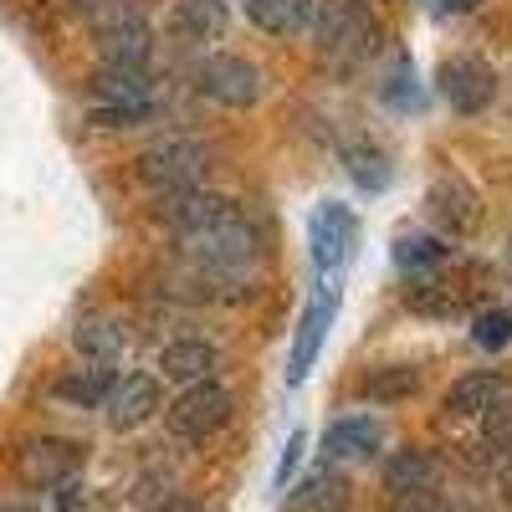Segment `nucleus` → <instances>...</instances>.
Wrapping results in <instances>:
<instances>
[{
	"label": "nucleus",
	"mask_w": 512,
	"mask_h": 512,
	"mask_svg": "<svg viewBox=\"0 0 512 512\" xmlns=\"http://www.w3.org/2000/svg\"><path fill=\"white\" fill-rule=\"evenodd\" d=\"M297 451H303V431H297V436L287 441V451H282V466H277V482H287V472L297 466Z\"/></svg>",
	"instance_id": "nucleus-30"
},
{
	"label": "nucleus",
	"mask_w": 512,
	"mask_h": 512,
	"mask_svg": "<svg viewBox=\"0 0 512 512\" xmlns=\"http://www.w3.org/2000/svg\"><path fill=\"white\" fill-rule=\"evenodd\" d=\"M93 36H98V52L108 67H144L154 52V26L128 6H103Z\"/></svg>",
	"instance_id": "nucleus-3"
},
{
	"label": "nucleus",
	"mask_w": 512,
	"mask_h": 512,
	"mask_svg": "<svg viewBox=\"0 0 512 512\" xmlns=\"http://www.w3.org/2000/svg\"><path fill=\"white\" fill-rule=\"evenodd\" d=\"M441 256H446V246L425 241V236H405V241H400V262H405V267H436Z\"/></svg>",
	"instance_id": "nucleus-26"
},
{
	"label": "nucleus",
	"mask_w": 512,
	"mask_h": 512,
	"mask_svg": "<svg viewBox=\"0 0 512 512\" xmlns=\"http://www.w3.org/2000/svg\"><path fill=\"white\" fill-rule=\"evenodd\" d=\"M431 216L451 236H466L482 221V200H477V190L466 185L461 175H436V185H431Z\"/></svg>",
	"instance_id": "nucleus-10"
},
{
	"label": "nucleus",
	"mask_w": 512,
	"mask_h": 512,
	"mask_svg": "<svg viewBox=\"0 0 512 512\" xmlns=\"http://www.w3.org/2000/svg\"><path fill=\"white\" fill-rule=\"evenodd\" d=\"M149 108H98L93 123H108V128H123V123H144Z\"/></svg>",
	"instance_id": "nucleus-29"
},
{
	"label": "nucleus",
	"mask_w": 512,
	"mask_h": 512,
	"mask_svg": "<svg viewBox=\"0 0 512 512\" xmlns=\"http://www.w3.org/2000/svg\"><path fill=\"white\" fill-rule=\"evenodd\" d=\"M216 364H221V354H216V344H205V338H175V344H164V354H159L164 379H180V384H205L216 374Z\"/></svg>",
	"instance_id": "nucleus-14"
},
{
	"label": "nucleus",
	"mask_w": 512,
	"mask_h": 512,
	"mask_svg": "<svg viewBox=\"0 0 512 512\" xmlns=\"http://www.w3.org/2000/svg\"><path fill=\"white\" fill-rule=\"evenodd\" d=\"M0 512H26V507H16V502H6V507H0Z\"/></svg>",
	"instance_id": "nucleus-33"
},
{
	"label": "nucleus",
	"mask_w": 512,
	"mask_h": 512,
	"mask_svg": "<svg viewBox=\"0 0 512 512\" xmlns=\"http://www.w3.org/2000/svg\"><path fill=\"white\" fill-rule=\"evenodd\" d=\"M93 98L103 103V108H149V98H154V82H149V72L144 67H98L93 72Z\"/></svg>",
	"instance_id": "nucleus-13"
},
{
	"label": "nucleus",
	"mask_w": 512,
	"mask_h": 512,
	"mask_svg": "<svg viewBox=\"0 0 512 512\" xmlns=\"http://www.w3.org/2000/svg\"><path fill=\"white\" fill-rule=\"evenodd\" d=\"M195 88L205 98H216L226 108H246L262 98V72H256L246 57H231V52H210L195 62Z\"/></svg>",
	"instance_id": "nucleus-6"
},
{
	"label": "nucleus",
	"mask_w": 512,
	"mask_h": 512,
	"mask_svg": "<svg viewBox=\"0 0 512 512\" xmlns=\"http://www.w3.org/2000/svg\"><path fill=\"white\" fill-rule=\"evenodd\" d=\"M466 6H472V0H446V11H466Z\"/></svg>",
	"instance_id": "nucleus-32"
},
{
	"label": "nucleus",
	"mask_w": 512,
	"mask_h": 512,
	"mask_svg": "<svg viewBox=\"0 0 512 512\" xmlns=\"http://www.w3.org/2000/svg\"><path fill=\"white\" fill-rule=\"evenodd\" d=\"M497 400H502V374H497V369L461 374L451 390H446V410H451V415H466V420H482Z\"/></svg>",
	"instance_id": "nucleus-16"
},
{
	"label": "nucleus",
	"mask_w": 512,
	"mask_h": 512,
	"mask_svg": "<svg viewBox=\"0 0 512 512\" xmlns=\"http://www.w3.org/2000/svg\"><path fill=\"white\" fill-rule=\"evenodd\" d=\"M72 344H77V354H88L93 364H118V359L128 354V333H123L118 318H108V313H88V318L77 323Z\"/></svg>",
	"instance_id": "nucleus-15"
},
{
	"label": "nucleus",
	"mask_w": 512,
	"mask_h": 512,
	"mask_svg": "<svg viewBox=\"0 0 512 512\" xmlns=\"http://www.w3.org/2000/svg\"><path fill=\"white\" fill-rule=\"evenodd\" d=\"M103 405H108V420L118 431H134V425H144L159 410V379L154 374H123V379H113Z\"/></svg>",
	"instance_id": "nucleus-9"
},
{
	"label": "nucleus",
	"mask_w": 512,
	"mask_h": 512,
	"mask_svg": "<svg viewBox=\"0 0 512 512\" xmlns=\"http://www.w3.org/2000/svg\"><path fill=\"white\" fill-rule=\"evenodd\" d=\"M328 318H333V292H318L313 308L303 313V333H297V344H292V364H287V379L292 384L308 379V369L318 359V344H323V333H328Z\"/></svg>",
	"instance_id": "nucleus-18"
},
{
	"label": "nucleus",
	"mask_w": 512,
	"mask_h": 512,
	"mask_svg": "<svg viewBox=\"0 0 512 512\" xmlns=\"http://www.w3.org/2000/svg\"><path fill=\"white\" fill-rule=\"evenodd\" d=\"M82 472V446L62 436H41L21 451V482L31 487H67Z\"/></svg>",
	"instance_id": "nucleus-7"
},
{
	"label": "nucleus",
	"mask_w": 512,
	"mask_h": 512,
	"mask_svg": "<svg viewBox=\"0 0 512 512\" xmlns=\"http://www.w3.org/2000/svg\"><path fill=\"white\" fill-rule=\"evenodd\" d=\"M507 338H512V313H487V318L477 323V344L497 349V344H507Z\"/></svg>",
	"instance_id": "nucleus-28"
},
{
	"label": "nucleus",
	"mask_w": 512,
	"mask_h": 512,
	"mask_svg": "<svg viewBox=\"0 0 512 512\" xmlns=\"http://www.w3.org/2000/svg\"><path fill=\"white\" fill-rule=\"evenodd\" d=\"M379 512H446V502L436 492H390Z\"/></svg>",
	"instance_id": "nucleus-27"
},
{
	"label": "nucleus",
	"mask_w": 512,
	"mask_h": 512,
	"mask_svg": "<svg viewBox=\"0 0 512 512\" xmlns=\"http://www.w3.org/2000/svg\"><path fill=\"white\" fill-rule=\"evenodd\" d=\"M246 11L272 36H297L313 26V0H246Z\"/></svg>",
	"instance_id": "nucleus-20"
},
{
	"label": "nucleus",
	"mask_w": 512,
	"mask_h": 512,
	"mask_svg": "<svg viewBox=\"0 0 512 512\" xmlns=\"http://www.w3.org/2000/svg\"><path fill=\"white\" fill-rule=\"evenodd\" d=\"M108 390H113V369H108V364H93V369H67V374L57 379V400L82 405V410L103 405V400H108Z\"/></svg>",
	"instance_id": "nucleus-23"
},
{
	"label": "nucleus",
	"mask_w": 512,
	"mask_h": 512,
	"mask_svg": "<svg viewBox=\"0 0 512 512\" xmlns=\"http://www.w3.org/2000/svg\"><path fill=\"white\" fill-rule=\"evenodd\" d=\"M502 492L512 497V461H507V472H502Z\"/></svg>",
	"instance_id": "nucleus-31"
},
{
	"label": "nucleus",
	"mask_w": 512,
	"mask_h": 512,
	"mask_svg": "<svg viewBox=\"0 0 512 512\" xmlns=\"http://www.w3.org/2000/svg\"><path fill=\"white\" fill-rule=\"evenodd\" d=\"M313 246H318V262H323V267H333V262H344V256H349V246H354V216H349L344 205L318 210Z\"/></svg>",
	"instance_id": "nucleus-21"
},
{
	"label": "nucleus",
	"mask_w": 512,
	"mask_h": 512,
	"mask_svg": "<svg viewBox=\"0 0 512 512\" xmlns=\"http://www.w3.org/2000/svg\"><path fill=\"white\" fill-rule=\"evenodd\" d=\"M175 31L185 41H216L226 31V0H175Z\"/></svg>",
	"instance_id": "nucleus-22"
},
{
	"label": "nucleus",
	"mask_w": 512,
	"mask_h": 512,
	"mask_svg": "<svg viewBox=\"0 0 512 512\" xmlns=\"http://www.w3.org/2000/svg\"><path fill=\"white\" fill-rule=\"evenodd\" d=\"M200 164H205V149L195 139H159L139 154V180L159 195H175V190L195 185Z\"/></svg>",
	"instance_id": "nucleus-5"
},
{
	"label": "nucleus",
	"mask_w": 512,
	"mask_h": 512,
	"mask_svg": "<svg viewBox=\"0 0 512 512\" xmlns=\"http://www.w3.org/2000/svg\"><path fill=\"white\" fill-rule=\"evenodd\" d=\"M446 477V466L436 451H425V446H405L395 451L390 461H384V487L390 492H436Z\"/></svg>",
	"instance_id": "nucleus-12"
},
{
	"label": "nucleus",
	"mask_w": 512,
	"mask_h": 512,
	"mask_svg": "<svg viewBox=\"0 0 512 512\" xmlns=\"http://www.w3.org/2000/svg\"><path fill=\"white\" fill-rule=\"evenodd\" d=\"M323 451H328V461H364V456L379 451V425L369 415L333 420L323 431Z\"/></svg>",
	"instance_id": "nucleus-17"
},
{
	"label": "nucleus",
	"mask_w": 512,
	"mask_h": 512,
	"mask_svg": "<svg viewBox=\"0 0 512 512\" xmlns=\"http://www.w3.org/2000/svg\"><path fill=\"white\" fill-rule=\"evenodd\" d=\"M164 420H169V431H175L180 441H205V436H216L221 425L231 420V390H221L216 379L190 384V390L164 410Z\"/></svg>",
	"instance_id": "nucleus-4"
},
{
	"label": "nucleus",
	"mask_w": 512,
	"mask_h": 512,
	"mask_svg": "<svg viewBox=\"0 0 512 512\" xmlns=\"http://www.w3.org/2000/svg\"><path fill=\"white\" fill-rule=\"evenodd\" d=\"M482 441H487V451H497L502 461H512V405L507 400H497L482 415Z\"/></svg>",
	"instance_id": "nucleus-25"
},
{
	"label": "nucleus",
	"mask_w": 512,
	"mask_h": 512,
	"mask_svg": "<svg viewBox=\"0 0 512 512\" xmlns=\"http://www.w3.org/2000/svg\"><path fill=\"white\" fill-rule=\"evenodd\" d=\"M313 36L323 57L333 62H364L379 47V16L364 6V0H313Z\"/></svg>",
	"instance_id": "nucleus-2"
},
{
	"label": "nucleus",
	"mask_w": 512,
	"mask_h": 512,
	"mask_svg": "<svg viewBox=\"0 0 512 512\" xmlns=\"http://www.w3.org/2000/svg\"><path fill=\"white\" fill-rule=\"evenodd\" d=\"M344 159H349V175L359 180V185H384L390 180V164H384V149L379 144H349L344 149Z\"/></svg>",
	"instance_id": "nucleus-24"
},
{
	"label": "nucleus",
	"mask_w": 512,
	"mask_h": 512,
	"mask_svg": "<svg viewBox=\"0 0 512 512\" xmlns=\"http://www.w3.org/2000/svg\"><path fill=\"white\" fill-rule=\"evenodd\" d=\"M441 93H446V103L456 113H482L492 103V93H497V77L477 57H451L441 67Z\"/></svg>",
	"instance_id": "nucleus-8"
},
{
	"label": "nucleus",
	"mask_w": 512,
	"mask_h": 512,
	"mask_svg": "<svg viewBox=\"0 0 512 512\" xmlns=\"http://www.w3.org/2000/svg\"><path fill=\"white\" fill-rule=\"evenodd\" d=\"M159 205L164 221L175 226V236L205 272H246L256 262V231L226 195L190 185L175 195H159Z\"/></svg>",
	"instance_id": "nucleus-1"
},
{
	"label": "nucleus",
	"mask_w": 512,
	"mask_h": 512,
	"mask_svg": "<svg viewBox=\"0 0 512 512\" xmlns=\"http://www.w3.org/2000/svg\"><path fill=\"white\" fill-rule=\"evenodd\" d=\"M415 390H420V369H415V364H379V369H369L364 384H359V395L374 400V405H400V400H410Z\"/></svg>",
	"instance_id": "nucleus-19"
},
{
	"label": "nucleus",
	"mask_w": 512,
	"mask_h": 512,
	"mask_svg": "<svg viewBox=\"0 0 512 512\" xmlns=\"http://www.w3.org/2000/svg\"><path fill=\"white\" fill-rule=\"evenodd\" d=\"M349 507V477L338 466H318L297 487H287L282 512H344Z\"/></svg>",
	"instance_id": "nucleus-11"
}]
</instances>
